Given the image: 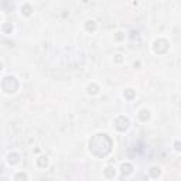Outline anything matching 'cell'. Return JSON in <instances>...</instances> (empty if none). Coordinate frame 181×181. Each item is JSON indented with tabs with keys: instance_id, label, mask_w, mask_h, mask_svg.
Listing matches in <instances>:
<instances>
[{
	"instance_id": "cell-10",
	"label": "cell",
	"mask_w": 181,
	"mask_h": 181,
	"mask_svg": "<svg viewBox=\"0 0 181 181\" xmlns=\"http://www.w3.org/2000/svg\"><path fill=\"white\" fill-rule=\"evenodd\" d=\"M85 28H86V31H95V28H96V24L93 20H88L86 24H85Z\"/></svg>"
},
{
	"instance_id": "cell-6",
	"label": "cell",
	"mask_w": 181,
	"mask_h": 181,
	"mask_svg": "<svg viewBox=\"0 0 181 181\" xmlns=\"http://www.w3.org/2000/svg\"><path fill=\"white\" fill-rule=\"evenodd\" d=\"M149 117H150V112H149L147 109H141V111L139 112V119H140L141 122H147Z\"/></svg>"
},
{
	"instance_id": "cell-19",
	"label": "cell",
	"mask_w": 181,
	"mask_h": 181,
	"mask_svg": "<svg viewBox=\"0 0 181 181\" xmlns=\"http://www.w3.org/2000/svg\"><path fill=\"white\" fill-rule=\"evenodd\" d=\"M176 150H177V152H180V143H178V141L176 143Z\"/></svg>"
},
{
	"instance_id": "cell-14",
	"label": "cell",
	"mask_w": 181,
	"mask_h": 181,
	"mask_svg": "<svg viewBox=\"0 0 181 181\" xmlns=\"http://www.w3.org/2000/svg\"><path fill=\"white\" fill-rule=\"evenodd\" d=\"M98 91H99V88H98V85H95V84H92V85L88 86V93H91V95L98 93Z\"/></svg>"
},
{
	"instance_id": "cell-18",
	"label": "cell",
	"mask_w": 181,
	"mask_h": 181,
	"mask_svg": "<svg viewBox=\"0 0 181 181\" xmlns=\"http://www.w3.org/2000/svg\"><path fill=\"white\" fill-rule=\"evenodd\" d=\"M116 62H122V55H116Z\"/></svg>"
},
{
	"instance_id": "cell-13",
	"label": "cell",
	"mask_w": 181,
	"mask_h": 181,
	"mask_svg": "<svg viewBox=\"0 0 181 181\" xmlns=\"http://www.w3.org/2000/svg\"><path fill=\"white\" fill-rule=\"evenodd\" d=\"M135 95H136V92L133 89H126L125 91V98H126V99H133Z\"/></svg>"
},
{
	"instance_id": "cell-16",
	"label": "cell",
	"mask_w": 181,
	"mask_h": 181,
	"mask_svg": "<svg viewBox=\"0 0 181 181\" xmlns=\"http://www.w3.org/2000/svg\"><path fill=\"white\" fill-rule=\"evenodd\" d=\"M3 30H4V33H11L13 25H11V24H4V25H3Z\"/></svg>"
},
{
	"instance_id": "cell-3",
	"label": "cell",
	"mask_w": 181,
	"mask_h": 181,
	"mask_svg": "<svg viewBox=\"0 0 181 181\" xmlns=\"http://www.w3.org/2000/svg\"><path fill=\"white\" fill-rule=\"evenodd\" d=\"M153 48H154V51H156L157 54H164V52L168 50V41L164 40V38H158V40L154 41Z\"/></svg>"
},
{
	"instance_id": "cell-17",
	"label": "cell",
	"mask_w": 181,
	"mask_h": 181,
	"mask_svg": "<svg viewBox=\"0 0 181 181\" xmlns=\"http://www.w3.org/2000/svg\"><path fill=\"white\" fill-rule=\"evenodd\" d=\"M123 33H117V36H116V40H122L123 38V36H122Z\"/></svg>"
},
{
	"instance_id": "cell-9",
	"label": "cell",
	"mask_w": 181,
	"mask_h": 181,
	"mask_svg": "<svg viewBox=\"0 0 181 181\" xmlns=\"http://www.w3.org/2000/svg\"><path fill=\"white\" fill-rule=\"evenodd\" d=\"M31 11H33V9H31V6H28V4H24L21 7V13L24 14V16H31Z\"/></svg>"
},
{
	"instance_id": "cell-4",
	"label": "cell",
	"mask_w": 181,
	"mask_h": 181,
	"mask_svg": "<svg viewBox=\"0 0 181 181\" xmlns=\"http://www.w3.org/2000/svg\"><path fill=\"white\" fill-rule=\"evenodd\" d=\"M129 125H130V122H129V119L125 117V116H119V117L115 120V127H116L119 132H125V130H127Z\"/></svg>"
},
{
	"instance_id": "cell-20",
	"label": "cell",
	"mask_w": 181,
	"mask_h": 181,
	"mask_svg": "<svg viewBox=\"0 0 181 181\" xmlns=\"http://www.w3.org/2000/svg\"><path fill=\"white\" fill-rule=\"evenodd\" d=\"M1 69H3V65H1V62H0V71H1Z\"/></svg>"
},
{
	"instance_id": "cell-11",
	"label": "cell",
	"mask_w": 181,
	"mask_h": 181,
	"mask_svg": "<svg viewBox=\"0 0 181 181\" xmlns=\"http://www.w3.org/2000/svg\"><path fill=\"white\" fill-rule=\"evenodd\" d=\"M160 174H161V171H160L158 167H152V168H150V176H152L153 178H157Z\"/></svg>"
},
{
	"instance_id": "cell-7",
	"label": "cell",
	"mask_w": 181,
	"mask_h": 181,
	"mask_svg": "<svg viewBox=\"0 0 181 181\" xmlns=\"http://www.w3.org/2000/svg\"><path fill=\"white\" fill-rule=\"evenodd\" d=\"M19 161H20V156H19L17 153H11V154H9V163H10L11 166L17 164Z\"/></svg>"
},
{
	"instance_id": "cell-5",
	"label": "cell",
	"mask_w": 181,
	"mask_h": 181,
	"mask_svg": "<svg viewBox=\"0 0 181 181\" xmlns=\"http://www.w3.org/2000/svg\"><path fill=\"white\" fill-rule=\"evenodd\" d=\"M132 171H133L132 164H129V163L122 164V174H123V176H129V174H132Z\"/></svg>"
},
{
	"instance_id": "cell-2",
	"label": "cell",
	"mask_w": 181,
	"mask_h": 181,
	"mask_svg": "<svg viewBox=\"0 0 181 181\" xmlns=\"http://www.w3.org/2000/svg\"><path fill=\"white\" fill-rule=\"evenodd\" d=\"M1 88L3 91L6 92V93H14L16 91L19 89V82H17V79L14 78V76H6L4 79H3V82H1Z\"/></svg>"
},
{
	"instance_id": "cell-1",
	"label": "cell",
	"mask_w": 181,
	"mask_h": 181,
	"mask_svg": "<svg viewBox=\"0 0 181 181\" xmlns=\"http://www.w3.org/2000/svg\"><path fill=\"white\" fill-rule=\"evenodd\" d=\"M112 140L105 133H98L92 136L89 140V152L96 157H105L112 150Z\"/></svg>"
},
{
	"instance_id": "cell-8",
	"label": "cell",
	"mask_w": 181,
	"mask_h": 181,
	"mask_svg": "<svg viewBox=\"0 0 181 181\" xmlns=\"http://www.w3.org/2000/svg\"><path fill=\"white\" fill-rule=\"evenodd\" d=\"M103 174H105V177H108V178H113V177H115V168H113V167H106L105 171H103Z\"/></svg>"
},
{
	"instance_id": "cell-12",
	"label": "cell",
	"mask_w": 181,
	"mask_h": 181,
	"mask_svg": "<svg viewBox=\"0 0 181 181\" xmlns=\"http://www.w3.org/2000/svg\"><path fill=\"white\" fill-rule=\"evenodd\" d=\"M37 164H38V167H41V168H43V167H47V164H48V160H47V157H44V156H43V157H40L38 160H37Z\"/></svg>"
},
{
	"instance_id": "cell-15",
	"label": "cell",
	"mask_w": 181,
	"mask_h": 181,
	"mask_svg": "<svg viewBox=\"0 0 181 181\" xmlns=\"http://www.w3.org/2000/svg\"><path fill=\"white\" fill-rule=\"evenodd\" d=\"M14 181H27V176H25V173H19V174L16 176Z\"/></svg>"
}]
</instances>
